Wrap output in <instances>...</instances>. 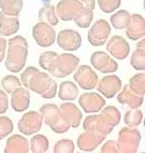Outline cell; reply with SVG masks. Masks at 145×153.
Here are the masks:
<instances>
[{
    "label": "cell",
    "instance_id": "4dcf8cb0",
    "mask_svg": "<svg viewBox=\"0 0 145 153\" xmlns=\"http://www.w3.org/2000/svg\"><path fill=\"white\" fill-rule=\"evenodd\" d=\"M128 86L131 88L132 92H135L138 95H144L145 94V74L144 71L141 73H137L132 76L129 80Z\"/></svg>",
    "mask_w": 145,
    "mask_h": 153
},
{
    "label": "cell",
    "instance_id": "60d3db41",
    "mask_svg": "<svg viewBox=\"0 0 145 153\" xmlns=\"http://www.w3.org/2000/svg\"><path fill=\"white\" fill-rule=\"evenodd\" d=\"M101 152L102 153H118L116 142L114 140H107L106 143L102 145L101 147Z\"/></svg>",
    "mask_w": 145,
    "mask_h": 153
},
{
    "label": "cell",
    "instance_id": "9c48e42d",
    "mask_svg": "<svg viewBox=\"0 0 145 153\" xmlns=\"http://www.w3.org/2000/svg\"><path fill=\"white\" fill-rule=\"evenodd\" d=\"M73 79L78 84V86L81 89H85V91L94 89L97 85V81H99L97 72L88 65L78 66L77 70L74 71Z\"/></svg>",
    "mask_w": 145,
    "mask_h": 153
},
{
    "label": "cell",
    "instance_id": "d4e9b609",
    "mask_svg": "<svg viewBox=\"0 0 145 153\" xmlns=\"http://www.w3.org/2000/svg\"><path fill=\"white\" fill-rule=\"evenodd\" d=\"M78 93H79L78 86L73 81H63L59 85L58 97L63 101H73L78 97Z\"/></svg>",
    "mask_w": 145,
    "mask_h": 153
},
{
    "label": "cell",
    "instance_id": "e575fe53",
    "mask_svg": "<svg viewBox=\"0 0 145 153\" xmlns=\"http://www.w3.org/2000/svg\"><path fill=\"white\" fill-rule=\"evenodd\" d=\"M13 129H14V124L10 117L0 116V140L10 136L13 132Z\"/></svg>",
    "mask_w": 145,
    "mask_h": 153
},
{
    "label": "cell",
    "instance_id": "ffe728a7",
    "mask_svg": "<svg viewBox=\"0 0 145 153\" xmlns=\"http://www.w3.org/2000/svg\"><path fill=\"white\" fill-rule=\"evenodd\" d=\"M117 101L121 105H129V108H139L144 103V95H138L131 88L126 85L117 93Z\"/></svg>",
    "mask_w": 145,
    "mask_h": 153
},
{
    "label": "cell",
    "instance_id": "7402d4cb",
    "mask_svg": "<svg viewBox=\"0 0 145 153\" xmlns=\"http://www.w3.org/2000/svg\"><path fill=\"white\" fill-rule=\"evenodd\" d=\"M29 151V142L21 134H13L8 137L4 150L5 153H28Z\"/></svg>",
    "mask_w": 145,
    "mask_h": 153
},
{
    "label": "cell",
    "instance_id": "44dd1931",
    "mask_svg": "<svg viewBox=\"0 0 145 153\" xmlns=\"http://www.w3.org/2000/svg\"><path fill=\"white\" fill-rule=\"evenodd\" d=\"M20 21L15 15H7L0 12V35L10 36L19 31Z\"/></svg>",
    "mask_w": 145,
    "mask_h": 153
},
{
    "label": "cell",
    "instance_id": "1f68e13d",
    "mask_svg": "<svg viewBox=\"0 0 145 153\" xmlns=\"http://www.w3.org/2000/svg\"><path fill=\"white\" fill-rule=\"evenodd\" d=\"M143 122V111L138 108H130L124 114V123L128 126H138Z\"/></svg>",
    "mask_w": 145,
    "mask_h": 153
},
{
    "label": "cell",
    "instance_id": "74e56055",
    "mask_svg": "<svg viewBox=\"0 0 145 153\" xmlns=\"http://www.w3.org/2000/svg\"><path fill=\"white\" fill-rule=\"evenodd\" d=\"M57 55L58 53L55 52V51H45V52H43V53L39 56V66L42 67L43 70L48 71V68L50 67V65L52 64L54 59L56 58Z\"/></svg>",
    "mask_w": 145,
    "mask_h": 153
},
{
    "label": "cell",
    "instance_id": "4316f807",
    "mask_svg": "<svg viewBox=\"0 0 145 153\" xmlns=\"http://www.w3.org/2000/svg\"><path fill=\"white\" fill-rule=\"evenodd\" d=\"M23 8L22 0H0V10L7 15L18 16Z\"/></svg>",
    "mask_w": 145,
    "mask_h": 153
},
{
    "label": "cell",
    "instance_id": "8fae6325",
    "mask_svg": "<svg viewBox=\"0 0 145 153\" xmlns=\"http://www.w3.org/2000/svg\"><path fill=\"white\" fill-rule=\"evenodd\" d=\"M91 64L101 73H113L118 68V64L116 63L115 59L105 51L93 52L91 56Z\"/></svg>",
    "mask_w": 145,
    "mask_h": 153
},
{
    "label": "cell",
    "instance_id": "ab89813d",
    "mask_svg": "<svg viewBox=\"0 0 145 153\" xmlns=\"http://www.w3.org/2000/svg\"><path fill=\"white\" fill-rule=\"evenodd\" d=\"M8 109V96L7 93L0 89V115L5 114Z\"/></svg>",
    "mask_w": 145,
    "mask_h": 153
},
{
    "label": "cell",
    "instance_id": "52a82bcc",
    "mask_svg": "<svg viewBox=\"0 0 145 153\" xmlns=\"http://www.w3.org/2000/svg\"><path fill=\"white\" fill-rule=\"evenodd\" d=\"M43 124V117L39 111L30 110L20 118L18 128L19 131L25 136H31L37 134Z\"/></svg>",
    "mask_w": 145,
    "mask_h": 153
},
{
    "label": "cell",
    "instance_id": "9a60e30c",
    "mask_svg": "<svg viewBox=\"0 0 145 153\" xmlns=\"http://www.w3.org/2000/svg\"><path fill=\"white\" fill-rule=\"evenodd\" d=\"M105 139H106V136H103V134H97L92 130H85L78 137V149L84 152H92L99 145L103 143Z\"/></svg>",
    "mask_w": 145,
    "mask_h": 153
},
{
    "label": "cell",
    "instance_id": "f1b7e54d",
    "mask_svg": "<svg viewBox=\"0 0 145 153\" xmlns=\"http://www.w3.org/2000/svg\"><path fill=\"white\" fill-rule=\"evenodd\" d=\"M29 150L33 153H45L49 150V140L44 134H35L29 142Z\"/></svg>",
    "mask_w": 145,
    "mask_h": 153
},
{
    "label": "cell",
    "instance_id": "277c9868",
    "mask_svg": "<svg viewBox=\"0 0 145 153\" xmlns=\"http://www.w3.org/2000/svg\"><path fill=\"white\" fill-rule=\"evenodd\" d=\"M39 113L43 117V121L45 124L50 126V129L56 134H65L68 129H71L65 121L63 120L59 107L54 103H47L39 108Z\"/></svg>",
    "mask_w": 145,
    "mask_h": 153
},
{
    "label": "cell",
    "instance_id": "6da1fadb",
    "mask_svg": "<svg viewBox=\"0 0 145 153\" xmlns=\"http://www.w3.org/2000/svg\"><path fill=\"white\" fill-rule=\"evenodd\" d=\"M28 57V42L22 36H14L7 41V52L5 56V66L13 72H21Z\"/></svg>",
    "mask_w": 145,
    "mask_h": 153
},
{
    "label": "cell",
    "instance_id": "d6a6232c",
    "mask_svg": "<svg viewBox=\"0 0 145 153\" xmlns=\"http://www.w3.org/2000/svg\"><path fill=\"white\" fill-rule=\"evenodd\" d=\"M130 64L137 71H144L145 70V49L136 48V50L131 55Z\"/></svg>",
    "mask_w": 145,
    "mask_h": 153
},
{
    "label": "cell",
    "instance_id": "b9f144b4",
    "mask_svg": "<svg viewBox=\"0 0 145 153\" xmlns=\"http://www.w3.org/2000/svg\"><path fill=\"white\" fill-rule=\"evenodd\" d=\"M6 49H7V41L5 36L0 35V63L4 60L6 56Z\"/></svg>",
    "mask_w": 145,
    "mask_h": 153
},
{
    "label": "cell",
    "instance_id": "f546056e",
    "mask_svg": "<svg viewBox=\"0 0 145 153\" xmlns=\"http://www.w3.org/2000/svg\"><path fill=\"white\" fill-rule=\"evenodd\" d=\"M39 19L41 22H45L50 26H56L59 22V19L55 12V7L51 5H45L43 8L39 10Z\"/></svg>",
    "mask_w": 145,
    "mask_h": 153
},
{
    "label": "cell",
    "instance_id": "836d02e7",
    "mask_svg": "<svg viewBox=\"0 0 145 153\" xmlns=\"http://www.w3.org/2000/svg\"><path fill=\"white\" fill-rule=\"evenodd\" d=\"M1 86L4 88V91L7 93V94H10L14 89H16L18 87L22 86V84H21V81H20V79L18 76H6L2 78V80H1Z\"/></svg>",
    "mask_w": 145,
    "mask_h": 153
},
{
    "label": "cell",
    "instance_id": "f6af8a7d",
    "mask_svg": "<svg viewBox=\"0 0 145 153\" xmlns=\"http://www.w3.org/2000/svg\"><path fill=\"white\" fill-rule=\"evenodd\" d=\"M41 1H42L44 5H49V4L51 2V0H41Z\"/></svg>",
    "mask_w": 145,
    "mask_h": 153
},
{
    "label": "cell",
    "instance_id": "7bdbcfd3",
    "mask_svg": "<svg viewBox=\"0 0 145 153\" xmlns=\"http://www.w3.org/2000/svg\"><path fill=\"white\" fill-rule=\"evenodd\" d=\"M84 6H86L91 10H94L95 8V4H97V0H79Z\"/></svg>",
    "mask_w": 145,
    "mask_h": 153
},
{
    "label": "cell",
    "instance_id": "484cf974",
    "mask_svg": "<svg viewBox=\"0 0 145 153\" xmlns=\"http://www.w3.org/2000/svg\"><path fill=\"white\" fill-rule=\"evenodd\" d=\"M93 10L88 8L86 6H83L80 10H78L77 13L73 16V21L76 22L78 27L80 28H87L91 26L92 21H93Z\"/></svg>",
    "mask_w": 145,
    "mask_h": 153
},
{
    "label": "cell",
    "instance_id": "ee69618b",
    "mask_svg": "<svg viewBox=\"0 0 145 153\" xmlns=\"http://www.w3.org/2000/svg\"><path fill=\"white\" fill-rule=\"evenodd\" d=\"M137 48H139V49H145V39L144 37H142L141 38V41L137 43Z\"/></svg>",
    "mask_w": 145,
    "mask_h": 153
},
{
    "label": "cell",
    "instance_id": "e0dca14e",
    "mask_svg": "<svg viewBox=\"0 0 145 153\" xmlns=\"http://www.w3.org/2000/svg\"><path fill=\"white\" fill-rule=\"evenodd\" d=\"M84 5L79 0H60L55 7V12L58 19L63 21H71L74 14Z\"/></svg>",
    "mask_w": 145,
    "mask_h": 153
},
{
    "label": "cell",
    "instance_id": "ac0fdd59",
    "mask_svg": "<svg viewBox=\"0 0 145 153\" xmlns=\"http://www.w3.org/2000/svg\"><path fill=\"white\" fill-rule=\"evenodd\" d=\"M10 94H12L10 105L13 110H15L16 113H22L28 109L30 105V93L26 87H18Z\"/></svg>",
    "mask_w": 145,
    "mask_h": 153
},
{
    "label": "cell",
    "instance_id": "8992f818",
    "mask_svg": "<svg viewBox=\"0 0 145 153\" xmlns=\"http://www.w3.org/2000/svg\"><path fill=\"white\" fill-rule=\"evenodd\" d=\"M112 33V27L106 20H97L88 30L87 38L91 45L93 47H101L106 44L108 37Z\"/></svg>",
    "mask_w": 145,
    "mask_h": 153
},
{
    "label": "cell",
    "instance_id": "5b68a950",
    "mask_svg": "<svg viewBox=\"0 0 145 153\" xmlns=\"http://www.w3.org/2000/svg\"><path fill=\"white\" fill-rule=\"evenodd\" d=\"M141 132L136 126L122 128L118 132L116 146L120 153H135L141 143Z\"/></svg>",
    "mask_w": 145,
    "mask_h": 153
},
{
    "label": "cell",
    "instance_id": "30bf717a",
    "mask_svg": "<svg viewBox=\"0 0 145 153\" xmlns=\"http://www.w3.org/2000/svg\"><path fill=\"white\" fill-rule=\"evenodd\" d=\"M56 41L59 48L65 51H76L81 47V35L73 29H63L58 33Z\"/></svg>",
    "mask_w": 145,
    "mask_h": 153
},
{
    "label": "cell",
    "instance_id": "cb8c5ba5",
    "mask_svg": "<svg viewBox=\"0 0 145 153\" xmlns=\"http://www.w3.org/2000/svg\"><path fill=\"white\" fill-rule=\"evenodd\" d=\"M97 116L103 123H106L112 128H115L121 121V113L114 105H105L99 111Z\"/></svg>",
    "mask_w": 145,
    "mask_h": 153
},
{
    "label": "cell",
    "instance_id": "603a6c76",
    "mask_svg": "<svg viewBox=\"0 0 145 153\" xmlns=\"http://www.w3.org/2000/svg\"><path fill=\"white\" fill-rule=\"evenodd\" d=\"M83 125H84V130H92V131H95L97 134H103V136L109 134L114 129V128L107 125L106 123H103L97 114L87 116Z\"/></svg>",
    "mask_w": 145,
    "mask_h": 153
},
{
    "label": "cell",
    "instance_id": "7a4b0ae2",
    "mask_svg": "<svg viewBox=\"0 0 145 153\" xmlns=\"http://www.w3.org/2000/svg\"><path fill=\"white\" fill-rule=\"evenodd\" d=\"M27 88L44 99H54L57 95V82L45 72L37 71L29 80Z\"/></svg>",
    "mask_w": 145,
    "mask_h": 153
},
{
    "label": "cell",
    "instance_id": "8d00e7d4",
    "mask_svg": "<svg viewBox=\"0 0 145 153\" xmlns=\"http://www.w3.org/2000/svg\"><path fill=\"white\" fill-rule=\"evenodd\" d=\"M100 10L105 13H113L121 6V0H97Z\"/></svg>",
    "mask_w": 145,
    "mask_h": 153
},
{
    "label": "cell",
    "instance_id": "d6986e66",
    "mask_svg": "<svg viewBox=\"0 0 145 153\" xmlns=\"http://www.w3.org/2000/svg\"><path fill=\"white\" fill-rule=\"evenodd\" d=\"M126 35L128 38L137 41L144 37L145 35V20L144 16L139 14H131L130 22L126 28Z\"/></svg>",
    "mask_w": 145,
    "mask_h": 153
},
{
    "label": "cell",
    "instance_id": "d590c367",
    "mask_svg": "<svg viewBox=\"0 0 145 153\" xmlns=\"http://www.w3.org/2000/svg\"><path fill=\"white\" fill-rule=\"evenodd\" d=\"M55 153H73L74 152V143L71 139H60L54 146Z\"/></svg>",
    "mask_w": 145,
    "mask_h": 153
},
{
    "label": "cell",
    "instance_id": "5bb4252c",
    "mask_svg": "<svg viewBox=\"0 0 145 153\" xmlns=\"http://www.w3.org/2000/svg\"><path fill=\"white\" fill-rule=\"evenodd\" d=\"M97 91L106 99H113L121 91L122 81L115 74H108L97 81Z\"/></svg>",
    "mask_w": 145,
    "mask_h": 153
},
{
    "label": "cell",
    "instance_id": "3957f363",
    "mask_svg": "<svg viewBox=\"0 0 145 153\" xmlns=\"http://www.w3.org/2000/svg\"><path fill=\"white\" fill-rule=\"evenodd\" d=\"M80 59L72 53H60L57 55L50 65L48 71L55 78H65L73 73L79 66Z\"/></svg>",
    "mask_w": 145,
    "mask_h": 153
},
{
    "label": "cell",
    "instance_id": "ba28073f",
    "mask_svg": "<svg viewBox=\"0 0 145 153\" xmlns=\"http://www.w3.org/2000/svg\"><path fill=\"white\" fill-rule=\"evenodd\" d=\"M33 37L35 39V42L42 48H48L51 47L55 42H56V31L54 29V26H50L45 22H41L36 23L33 27Z\"/></svg>",
    "mask_w": 145,
    "mask_h": 153
},
{
    "label": "cell",
    "instance_id": "4fadbf2b",
    "mask_svg": "<svg viewBox=\"0 0 145 153\" xmlns=\"http://www.w3.org/2000/svg\"><path fill=\"white\" fill-rule=\"evenodd\" d=\"M107 52L117 60H123L126 59L129 53H130V45L126 42L124 37L120 36V35H115L110 38L106 44Z\"/></svg>",
    "mask_w": 145,
    "mask_h": 153
},
{
    "label": "cell",
    "instance_id": "2e32d148",
    "mask_svg": "<svg viewBox=\"0 0 145 153\" xmlns=\"http://www.w3.org/2000/svg\"><path fill=\"white\" fill-rule=\"evenodd\" d=\"M59 110L63 120L70 128L79 126L83 118V113L80 111V109L77 105L72 103V101H64V103L59 105Z\"/></svg>",
    "mask_w": 145,
    "mask_h": 153
},
{
    "label": "cell",
    "instance_id": "83f0119b",
    "mask_svg": "<svg viewBox=\"0 0 145 153\" xmlns=\"http://www.w3.org/2000/svg\"><path fill=\"white\" fill-rule=\"evenodd\" d=\"M131 14L126 10H120L110 16V23L115 29H126L130 22Z\"/></svg>",
    "mask_w": 145,
    "mask_h": 153
},
{
    "label": "cell",
    "instance_id": "7c38bea8",
    "mask_svg": "<svg viewBox=\"0 0 145 153\" xmlns=\"http://www.w3.org/2000/svg\"><path fill=\"white\" fill-rule=\"evenodd\" d=\"M78 102L81 109H84V111L87 114H97L106 105V100L99 93L94 92L84 93L83 95H80Z\"/></svg>",
    "mask_w": 145,
    "mask_h": 153
},
{
    "label": "cell",
    "instance_id": "f35d334b",
    "mask_svg": "<svg viewBox=\"0 0 145 153\" xmlns=\"http://www.w3.org/2000/svg\"><path fill=\"white\" fill-rule=\"evenodd\" d=\"M37 71H39L37 67H34V66H29L27 67L23 72H22V74H21V84L23 85V87H28V84H29V80L31 79V76H34Z\"/></svg>",
    "mask_w": 145,
    "mask_h": 153
}]
</instances>
